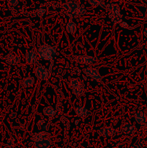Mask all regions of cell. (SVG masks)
Returning <instances> with one entry per match:
<instances>
[{"label": "cell", "mask_w": 147, "mask_h": 148, "mask_svg": "<svg viewBox=\"0 0 147 148\" xmlns=\"http://www.w3.org/2000/svg\"><path fill=\"white\" fill-rule=\"evenodd\" d=\"M135 121L138 124H141V125H144L146 122L147 121V116L146 114L143 112H137L135 113V116H134Z\"/></svg>", "instance_id": "cell-12"}, {"label": "cell", "mask_w": 147, "mask_h": 148, "mask_svg": "<svg viewBox=\"0 0 147 148\" xmlns=\"http://www.w3.org/2000/svg\"><path fill=\"white\" fill-rule=\"evenodd\" d=\"M72 92L74 95H76V96H82L84 94V87L82 85H79L78 86L74 87V88H72Z\"/></svg>", "instance_id": "cell-16"}, {"label": "cell", "mask_w": 147, "mask_h": 148, "mask_svg": "<svg viewBox=\"0 0 147 148\" xmlns=\"http://www.w3.org/2000/svg\"><path fill=\"white\" fill-rule=\"evenodd\" d=\"M43 112L45 116L48 117H53L56 115V111H55L54 108L51 106L45 107V108H43Z\"/></svg>", "instance_id": "cell-15"}, {"label": "cell", "mask_w": 147, "mask_h": 148, "mask_svg": "<svg viewBox=\"0 0 147 148\" xmlns=\"http://www.w3.org/2000/svg\"><path fill=\"white\" fill-rule=\"evenodd\" d=\"M81 85V82L79 79H72L70 82L71 88H74V87L78 86V85Z\"/></svg>", "instance_id": "cell-22"}, {"label": "cell", "mask_w": 147, "mask_h": 148, "mask_svg": "<svg viewBox=\"0 0 147 148\" xmlns=\"http://www.w3.org/2000/svg\"><path fill=\"white\" fill-rule=\"evenodd\" d=\"M35 79L33 77H27L24 78L22 81L23 85L24 88H30L32 85L34 84Z\"/></svg>", "instance_id": "cell-17"}, {"label": "cell", "mask_w": 147, "mask_h": 148, "mask_svg": "<svg viewBox=\"0 0 147 148\" xmlns=\"http://www.w3.org/2000/svg\"><path fill=\"white\" fill-rule=\"evenodd\" d=\"M144 125H145L146 127H147V121H146V124H144Z\"/></svg>", "instance_id": "cell-27"}, {"label": "cell", "mask_w": 147, "mask_h": 148, "mask_svg": "<svg viewBox=\"0 0 147 148\" xmlns=\"http://www.w3.org/2000/svg\"><path fill=\"white\" fill-rule=\"evenodd\" d=\"M45 13H46V10L45 9H38V10H36L35 11H34V12H33V16H35V17H42Z\"/></svg>", "instance_id": "cell-21"}, {"label": "cell", "mask_w": 147, "mask_h": 148, "mask_svg": "<svg viewBox=\"0 0 147 148\" xmlns=\"http://www.w3.org/2000/svg\"><path fill=\"white\" fill-rule=\"evenodd\" d=\"M107 10L110 12H114V11H120V7L118 4L116 3H110V4H108L106 6Z\"/></svg>", "instance_id": "cell-18"}, {"label": "cell", "mask_w": 147, "mask_h": 148, "mask_svg": "<svg viewBox=\"0 0 147 148\" xmlns=\"http://www.w3.org/2000/svg\"><path fill=\"white\" fill-rule=\"evenodd\" d=\"M120 27H122V28H125V29H132L133 28V27H131V26L128 24V23H125V22H122V21L120 23Z\"/></svg>", "instance_id": "cell-23"}, {"label": "cell", "mask_w": 147, "mask_h": 148, "mask_svg": "<svg viewBox=\"0 0 147 148\" xmlns=\"http://www.w3.org/2000/svg\"><path fill=\"white\" fill-rule=\"evenodd\" d=\"M63 7L71 14L75 16H78V13H79L80 6H79V4L77 2H76L74 1H67L66 3H65Z\"/></svg>", "instance_id": "cell-2"}, {"label": "cell", "mask_w": 147, "mask_h": 148, "mask_svg": "<svg viewBox=\"0 0 147 148\" xmlns=\"http://www.w3.org/2000/svg\"><path fill=\"white\" fill-rule=\"evenodd\" d=\"M15 139L11 138L5 144V148H14V146H15Z\"/></svg>", "instance_id": "cell-20"}, {"label": "cell", "mask_w": 147, "mask_h": 148, "mask_svg": "<svg viewBox=\"0 0 147 148\" xmlns=\"http://www.w3.org/2000/svg\"><path fill=\"white\" fill-rule=\"evenodd\" d=\"M35 75L39 80H45L49 77V72L44 66L39 65L35 71Z\"/></svg>", "instance_id": "cell-4"}, {"label": "cell", "mask_w": 147, "mask_h": 148, "mask_svg": "<svg viewBox=\"0 0 147 148\" xmlns=\"http://www.w3.org/2000/svg\"><path fill=\"white\" fill-rule=\"evenodd\" d=\"M66 31L71 35H74L76 31V25L74 22H69L66 26Z\"/></svg>", "instance_id": "cell-14"}, {"label": "cell", "mask_w": 147, "mask_h": 148, "mask_svg": "<svg viewBox=\"0 0 147 148\" xmlns=\"http://www.w3.org/2000/svg\"><path fill=\"white\" fill-rule=\"evenodd\" d=\"M108 17L112 20V23H116V24H120L122 22V15H121L120 11L110 12L108 14Z\"/></svg>", "instance_id": "cell-11"}, {"label": "cell", "mask_w": 147, "mask_h": 148, "mask_svg": "<svg viewBox=\"0 0 147 148\" xmlns=\"http://www.w3.org/2000/svg\"><path fill=\"white\" fill-rule=\"evenodd\" d=\"M25 60L28 64H34L37 63V55L34 49H31L25 53Z\"/></svg>", "instance_id": "cell-8"}, {"label": "cell", "mask_w": 147, "mask_h": 148, "mask_svg": "<svg viewBox=\"0 0 147 148\" xmlns=\"http://www.w3.org/2000/svg\"><path fill=\"white\" fill-rule=\"evenodd\" d=\"M130 148H143V147L142 146H141V145L139 143V142L136 141L134 144H133L131 146V147Z\"/></svg>", "instance_id": "cell-24"}, {"label": "cell", "mask_w": 147, "mask_h": 148, "mask_svg": "<svg viewBox=\"0 0 147 148\" xmlns=\"http://www.w3.org/2000/svg\"><path fill=\"white\" fill-rule=\"evenodd\" d=\"M57 54L56 47L50 46L48 44H43L39 48L38 56L43 60L50 61L53 56Z\"/></svg>", "instance_id": "cell-1"}, {"label": "cell", "mask_w": 147, "mask_h": 148, "mask_svg": "<svg viewBox=\"0 0 147 148\" xmlns=\"http://www.w3.org/2000/svg\"><path fill=\"white\" fill-rule=\"evenodd\" d=\"M88 2L92 6H95V7H105L103 5V1L102 0H88Z\"/></svg>", "instance_id": "cell-19"}, {"label": "cell", "mask_w": 147, "mask_h": 148, "mask_svg": "<svg viewBox=\"0 0 147 148\" xmlns=\"http://www.w3.org/2000/svg\"><path fill=\"white\" fill-rule=\"evenodd\" d=\"M122 133L125 135H128V136H131L133 135L136 132V129L135 127H134L133 124H131V123H125L123 126H122Z\"/></svg>", "instance_id": "cell-9"}, {"label": "cell", "mask_w": 147, "mask_h": 148, "mask_svg": "<svg viewBox=\"0 0 147 148\" xmlns=\"http://www.w3.org/2000/svg\"><path fill=\"white\" fill-rule=\"evenodd\" d=\"M83 72L86 74L87 76L93 78L96 80H101L102 79V77L99 74V70L96 68L93 67H86L83 69Z\"/></svg>", "instance_id": "cell-5"}, {"label": "cell", "mask_w": 147, "mask_h": 148, "mask_svg": "<svg viewBox=\"0 0 147 148\" xmlns=\"http://www.w3.org/2000/svg\"><path fill=\"white\" fill-rule=\"evenodd\" d=\"M96 59H97L96 57H95V56H88V55H84V56H77V57L75 59V60L77 61L78 62H80V63L84 64L89 65L95 63Z\"/></svg>", "instance_id": "cell-7"}, {"label": "cell", "mask_w": 147, "mask_h": 148, "mask_svg": "<svg viewBox=\"0 0 147 148\" xmlns=\"http://www.w3.org/2000/svg\"><path fill=\"white\" fill-rule=\"evenodd\" d=\"M98 134L103 137H110L115 134V130L112 127H106L99 129L97 131Z\"/></svg>", "instance_id": "cell-6"}, {"label": "cell", "mask_w": 147, "mask_h": 148, "mask_svg": "<svg viewBox=\"0 0 147 148\" xmlns=\"http://www.w3.org/2000/svg\"><path fill=\"white\" fill-rule=\"evenodd\" d=\"M143 34H144V36L147 37V29H145V30H144V32H143Z\"/></svg>", "instance_id": "cell-26"}, {"label": "cell", "mask_w": 147, "mask_h": 148, "mask_svg": "<svg viewBox=\"0 0 147 148\" xmlns=\"http://www.w3.org/2000/svg\"><path fill=\"white\" fill-rule=\"evenodd\" d=\"M33 141V147L35 148H49L51 145V141L48 137H41Z\"/></svg>", "instance_id": "cell-3"}, {"label": "cell", "mask_w": 147, "mask_h": 148, "mask_svg": "<svg viewBox=\"0 0 147 148\" xmlns=\"http://www.w3.org/2000/svg\"><path fill=\"white\" fill-rule=\"evenodd\" d=\"M5 61L7 64L10 65H15L20 62V57L17 55L12 53H10L5 56Z\"/></svg>", "instance_id": "cell-10"}, {"label": "cell", "mask_w": 147, "mask_h": 148, "mask_svg": "<svg viewBox=\"0 0 147 148\" xmlns=\"http://www.w3.org/2000/svg\"><path fill=\"white\" fill-rule=\"evenodd\" d=\"M75 112H76V115L78 116L81 117L82 119L86 118L89 115V111L84 106L76 107V110H75Z\"/></svg>", "instance_id": "cell-13"}, {"label": "cell", "mask_w": 147, "mask_h": 148, "mask_svg": "<svg viewBox=\"0 0 147 148\" xmlns=\"http://www.w3.org/2000/svg\"><path fill=\"white\" fill-rule=\"evenodd\" d=\"M9 4L12 6H16L18 4L19 0H7Z\"/></svg>", "instance_id": "cell-25"}]
</instances>
